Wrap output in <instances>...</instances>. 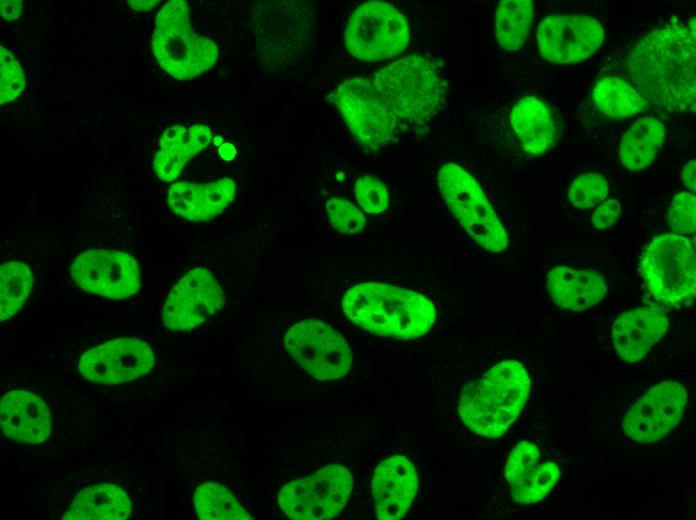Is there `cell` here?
<instances>
[{
  "label": "cell",
  "instance_id": "cell-38",
  "mask_svg": "<svg viewBox=\"0 0 696 520\" xmlns=\"http://www.w3.org/2000/svg\"><path fill=\"white\" fill-rule=\"evenodd\" d=\"M682 181L684 185L692 192L696 188V162L695 159L690 160L683 168Z\"/></svg>",
  "mask_w": 696,
  "mask_h": 520
},
{
  "label": "cell",
  "instance_id": "cell-18",
  "mask_svg": "<svg viewBox=\"0 0 696 520\" xmlns=\"http://www.w3.org/2000/svg\"><path fill=\"white\" fill-rule=\"evenodd\" d=\"M55 407L29 388H9L0 399L3 435L20 444H46L56 428Z\"/></svg>",
  "mask_w": 696,
  "mask_h": 520
},
{
  "label": "cell",
  "instance_id": "cell-12",
  "mask_svg": "<svg viewBox=\"0 0 696 520\" xmlns=\"http://www.w3.org/2000/svg\"><path fill=\"white\" fill-rule=\"evenodd\" d=\"M334 102L355 137L372 149L391 143L400 124L376 91L372 79L354 77L337 87Z\"/></svg>",
  "mask_w": 696,
  "mask_h": 520
},
{
  "label": "cell",
  "instance_id": "cell-3",
  "mask_svg": "<svg viewBox=\"0 0 696 520\" xmlns=\"http://www.w3.org/2000/svg\"><path fill=\"white\" fill-rule=\"evenodd\" d=\"M342 310L355 325L372 334L415 339L436 321L434 304L424 295L395 285L366 282L347 290Z\"/></svg>",
  "mask_w": 696,
  "mask_h": 520
},
{
  "label": "cell",
  "instance_id": "cell-17",
  "mask_svg": "<svg viewBox=\"0 0 696 520\" xmlns=\"http://www.w3.org/2000/svg\"><path fill=\"white\" fill-rule=\"evenodd\" d=\"M687 392L678 382L665 381L653 386L626 414L623 430L630 439L655 442L667 435L683 415Z\"/></svg>",
  "mask_w": 696,
  "mask_h": 520
},
{
  "label": "cell",
  "instance_id": "cell-19",
  "mask_svg": "<svg viewBox=\"0 0 696 520\" xmlns=\"http://www.w3.org/2000/svg\"><path fill=\"white\" fill-rule=\"evenodd\" d=\"M559 477L558 466L550 461H542L537 446L526 440L513 448L505 466V478L511 497L521 504H531L543 499Z\"/></svg>",
  "mask_w": 696,
  "mask_h": 520
},
{
  "label": "cell",
  "instance_id": "cell-15",
  "mask_svg": "<svg viewBox=\"0 0 696 520\" xmlns=\"http://www.w3.org/2000/svg\"><path fill=\"white\" fill-rule=\"evenodd\" d=\"M70 272L81 289L110 299L128 298L142 283L136 259L114 250H86L77 255Z\"/></svg>",
  "mask_w": 696,
  "mask_h": 520
},
{
  "label": "cell",
  "instance_id": "cell-24",
  "mask_svg": "<svg viewBox=\"0 0 696 520\" xmlns=\"http://www.w3.org/2000/svg\"><path fill=\"white\" fill-rule=\"evenodd\" d=\"M211 140V129L205 125L195 124L188 129L182 125L167 128L160 137V150L153 162L158 178L166 182L175 180L188 161Z\"/></svg>",
  "mask_w": 696,
  "mask_h": 520
},
{
  "label": "cell",
  "instance_id": "cell-27",
  "mask_svg": "<svg viewBox=\"0 0 696 520\" xmlns=\"http://www.w3.org/2000/svg\"><path fill=\"white\" fill-rule=\"evenodd\" d=\"M592 99L604 115L622 119L648 110L649 103L629 83L618 77H605L594 87Z\"/></svg>",
  "mask_w": 696,
  "mask_h": 520
},
{
  "label": "cell",
  "instance_id": "cell-22",
  "mask_svg": "<svg viewBox=\"0 0 696 520\" xmlns=\"http://www.w3.org/2000/svg\"><path fill=\"white\" fill-rule=\"evenodd\" d=\"M235 183L223 178L208 183L176 182L168 191V203L175 214L189 221H208L232 202Z\"/></svg>",
  "mask_w": 696,
  "mask_h": 520
},
{
  "label": "cell",
  "instance_id": "cell-11",
  "mask_svg": "<svg viewBox=\"0 0 696 520\" xmlns=\"http://www.w3.org/2000/svg\"><path fill=\"white\" fill-rule=\"evenodd\" d=\"M409 40L407 19L385 2L370 1L359 6L345 29L348 51L365 62L394 58L406 49Z\"/></svg>",
  "mask_w": 696,
  "mask_h": 520
},
{
  "label": "cell",
  "instance_id": "cell-39",
  "mask_svg": "<svg viewBox=\"0 0 696 520\" xmlns=\"http://www.w3.org/2000/svg\"><path fill=\"white\" fill-rule=\"evenodd\" d=\"M130 7L136 11H148L157 6L160 1L156 0H129Z\"/></svg>",
  "mask_w": 696,
  "mask_h": 520
},
{
  "label": "cell",
  "instance_id": "cell-8",
  "mask_svg": "<svg viewBox=\"0 0 696 520\" xmlns=\"http://www.w3.org/2000/svg\"><path fill=\"white\" fill-rule=\"evenodd\" d=\"M442 198L462 228L489 252L503 251L507 233L477 181L454 163L443 165L437 174Z\"/></svg>",
  "mask_w": 696,
  "mask_h": 520
},
{
  "label": "cell",
  "instance_id": "cell-28",
  "mask_svg": "<svg viewBox=\"0 0 696 520\" xmlns=\"http://www.w3.org/2000/svg\"><path fill=\"white\" fill-rule=\"evenodd\" d=\"M534 17V5L530 0H504L499 2L496 14V38L505 50L520 49L529 35Z\"/></svg>",
  "mask_w": 696,
  "mask_h": 520
},
{
  "label": "cell",
  "instance_id": "cell-20",
  "mask_svg": "<svg viewBox=\"0 0 696 520\" xmlns=\"http://www.w3.org/2000/svg\"><path fill=\"white\" fill-rule=\"evenodd\" d=\"M418 487L414 465L401 455L384 459L375 469L372 496L379 519H399L409 510Z\"/></svg>",
  "mask_w": 696,
  "mask_h": 520
},
{
  "label": "cell",
  "instance_id": "cell-34",
  "mask_svg": "<svg viewBox=\"0 0 696 520\" xmlns=\"http://www.w3.org/2000/svg\"><path fill=\"white\" fill-rule=\"evenodd\" d=\"M355 195L362 209L370 214L385 211L389 204L386 185L373 175L361 176L355 183Z\"/></svg>",
  "mask_w": 696,
  "mask_h": 520
},
{
  "label": "cell",
  "instance_id": "cell-23",
  "mask_svg": "<svg viewBox=\"0 0 696 520\" xmlns=\"http://www.w3.org/2000/svg\"><path fill=\"white\" fill-rule=\"evenodd\" d=\"M546 287L557 306L572 311L595 306L607 291L606 281L598 272L563 265L548 272Z\"/></svg>",
  "mask_w": 696,
  "mask_h": 520
},
{
  "label": "cell",
  "instance_id": "cell-6",
  "mask_svg": "<svg viewBox=\"0 0 696 520\" xmlns=\"http://www.w3.org/2000/svg\"><path fill=\"white\" fill-rule=\"evenodd\" d=\"M152 49L161 68L179 80L198 76L218 59L215 42L192 29L189 6L184 0L169 1L159 11Z\"/></svg>",
  "mask_w": 696,
  "mask_h": 520
},
{
  "label": "cell",
  "instance_id": "cell-26",
  "mask_svg": "<svg viewBox=\"0 0 696 520\" xmlns=\"http://www.w3.org/2000/svg\"><path fill=\"white\" fill-rule=\"evenodd\" d=\"M665 139V127L656 117H644L632 124L622 136L619 158L629 171L648 167L658 155Z\"/></svg>",
  "mask_w": 696,
  "mask_h": 520
},
{
  "label": "cell",
  "instance_id": "cell-14",
  "mask_svg": "<svg viewBox=\"0 0 696 520\" xmlns=\"http://www.w3.org/2000/svg\"><path fill=\"white\" fill-rule=\"evenodd\" d=\"M154 364V352L147 342L123 337L84 352L78 361L77 371L88 382L113 385L146 375Z\"/></svg>",
  "mask_w": 696,
  "mask_h": 520
},
{
  "label": "cell",
  "instance_id": "cell-1",
  "mask_svg": "<svg viewBox=\"0 0 696 520\" xmlns=\"http://www.w3.org/2000/svg\"><path fill=\"white\" fill-rule=\"evenodd\" d=\"M626 65L647 102L671 113L694 111L695 18L645 35L628 54Z\"/></svg>",
  "mask_w": 696,
  "mask_h": 520
},
{
  "label": "cell",
  "instance_id": "cell-32",
  "mask_svg": "<svg viewBox=\"0 0 696 520\" xmlns=\"http://www.w3.org/2000/svg\"><path fill=\"white\" fill-rule=\"evenodd\" d=\"M326 209L331 225L340 233L357 234L366 225L364 214L347 199L331 198L327 201Z\"/></svg>",
  "mask_w": 696,
  "mask_h": 520
},
{
  "label": "cell",
  "instance_id": "cell-36",
  "mask_svg": "<svg viewBox=\"0 0 696 520\" xmlns=\"http://www.w3.org/2000/svg\"><path fill=\"white\" fill-rule=\"evenodd\" d=\"M621 214L620 203L613 198L605 199L601 202L591 215L593 226L599 230L612 227Z\"/></svg>",
  "mask_w": 696,
  "mask_h": 520
},
{
  "label": "cell",
  "instance_id": "cell-37",
  "mask_svg": "<svg viewBox=\"0 0 696 520\" xmlns=\"http://www.w3.org/2000/svg\"><path fill=\"white\" fill-rule=\"evenodd\" d=\"M0 3L1 15L5 20L13 21L20 16L21 0H2Z\"/></svg>",
  "mask_w": 696,
  "mask_h": 520
},
{
  "label": "cell",
  "instance_id": "cell-25",
  "mask_svg": "<svg viewBox=\"0 0 696 520\" xmlns=\"http://www.w3.org/2000/svg\"><path fill=\"white\" fill-rule=\"evenodd\" d=\"M512 129L528 153L540 155L551 146L555 137V126L546 105L539 99L528 96L520 99L510 113Z\"/></svg>",
  "mask_w": 696,
  "mask_h": 520
},
{
  "label": "cell",
  "instance_id": "cell-16",
  "mask_svg": "<svg viewBox=\"0 0 696 520\" xmlns=\"http://www.w3.org/2000/svg\"><path fill=\"white\" fill-rule=\"evenodd\" d=\"M603 39L602 25L587 15H547L537 29L539 52L554 64H573L588 59L600 48Z\"/></svg>",
  "mask_w": 696,
  "mask_h": 520
},
{
  "label": "cell",
  "instance_id": "cell-40",
  "mask_svg": "<svg viewBox=\"0 0 696 520\" xmlns=\"http://www.w3.org/2000/svg\"><path fill=\"white\" fill-rule=\"evenodd\" d=\"M219 154L224 160L230 161L234 158V156L236 154V149L230 143H223L219 147Z\"/></svg>",
  "mask_w": 696,
  "mask_h": 520
},
{
  "label": "cell",
  "instance_id": "cell-33",
  "mask_svg": "<svg viewBox=\"0 0 696 520\" xmlns=\"http://www.w3.org/2000/svg\"><path fill=\"white\" fill-rule=\"evenodd\" d=\"M0 52V102L15 100L25 87V74L12 53L1 46Z\"/></svg>",
  "mask_w": 696,
  "mask_h": 520
},
{
  "label": "cell",
  "instance_id": "cell-35",
  "mask_svg": "<svg viewBox=\"0 0 696 520\" xmlns=\"http://www.w3.org/2000/svg\"><path fill=\"white\" fill-rule=\"evenodd\" d=\"M696 199L689 192L677 193L668 210V225L678 235H689L696 229Z\"/></svg>",
  "mask_w": 696,
  "mask_h": 520
},
{
  "label": "cell",
  "instance_id": "cell-41",
  "mask_svg": "<svg viewBox=\"0 0 696 520\" xmlns=\"http://www.w3.org/2000/svg\"><path fill=\"white\" fill-rule=\"evenodd\" d=\"M213 142L216 146H221L222 145V138L220 136H216V137H214Z\"/></svg>",
  "mask_w": 696,
  "mask_h": 520
},
{
  "label": "cell",
  "instance_id": "cell-9",
  "mask_svg": "<svg viewBox=\"0 0 696 520\" xmlns=\"http://www.w3.org/2000/svg\"><path fill=\"white\" fill-rule=\"evenodd\" d=\"M353 486L354 477L348 467L327 464L282 484L276 502L291 519H328L342 511Z\"/></svg>",
  "mask_w": 696,
  "mask_h": 520
},
{
  "label": "cell",
  "instance_id": "cell-10",
  "mask_svg": "<svg viewBox=\"0 0 696 520\" xmlns=\"http://www.w3.org/2000/svg\"><path fill=\"white\" fill-rule=\"evenodd\" d=\"M283 347L300 371L320 382L341 379L352 365L346 340L321 320L304 319L291 325L284 333Z\"/></svg>",
  "mask_w": 696,
  "mask_h": 520
},
{
  "label": "cell",
  "instance_id": "cell-29",
  "mask_svg": "<svg viewBox=\"0 0 696 520\" xmlns=\"http://www.w3.org/2000/svg\"><path fill=\"white\" fill-rule=\"evenodd\" d=\"M193 503L198 518L203 520L254 518L227 487L214 481L196 487Z\"/></svg>",
  "mask_w": 696,
  "mask_h": 520
},
{
  "label": "cell",
  "instance_id": "cell-13",
  "mask_svg": "<svg viewBox=\"0 0 696 520\" xmlns=\"http://www.w3.org/2000/svg\"><path fill=\"white\" fill-rule=\"evenodd\" d=\"M224 303V292L212 273L205 268H194L169 292L161 311V323L172 331H192L216 315Z\"/></svg>",
  "mask_w": 696,
  "mask_h": 520
},
{
  "label": "cell",
  "instance_id": "cell-21",
  "mask_svg": "<svg viewBox=\"0 0 696 520\" xmlns=\"http://www.w3.org/2000/svg\"><path fill=\"white\" fill-rule=\"evenodd\" d=\"M669 319L658 306H643L622 313L612 328L617 355L633 363L641 360L666 334Z\"/></svg>",
  "mask_w": 696,
  "mask_h": 520
},
{
  "label": "cell",
  "instance_id": "cell-30",
  "mask_svg": "<svg viewBox=\"0 0 696 520\" xmlns=\"http://www.w3.org/2000/svg\"><path fill=\"white\" fill-rule=\"evenodd\" d=\"M1 321L14 316L26 302L33 284L29 267L20 261L1 265Z\"/></svg>",
  "mask_w": 696,
  "mask_h": 520
},
{
  "label": "cell",
  "instance_id": "cell-4",
  "mask_svg": "<svg viewBox=\"0 0 696 520\" xmlns=\"http://www.w3.org/2000/svg\"><path fill=\"white\" fill-rule=\"evenodd\" d=\"M529 393L530 378L525 367L516 360H504L463 389L459 415L474 433L498 437L519 416Z\"/></svg>",
  "mask_w": 696,
  "mask_h": 520
},
{
  "label": "cell",
  "instance_id": "cell-7",
  "mask_svg": "<svg viewBox=\"0 0 696 520\" xmlns=\"http://www.w3.org/2000/svg\"><path fill=\"white\" fill-rule=\"evenodd\" d=\"M651 294L671 307L689 305L695 298L696 256L693 243L675 233L655 237L640 263Z\"/></svg>",
  "mask_w": 696,
  "mask_h": 520
},
{
  "label": "cell",
  "instance_id": "cell-5",
  "mask_svg": "<svg viewBox=\"0 0 696 520\" xmlns=\"http://www.w3.org/2000/svg\"><path fill=\"white\" fill-rule=\"evenodd\" d=\"M371 79L400 126L426 123L440 110L446 97L447 85L440 70L422 56L397 60Z\"/></svg>",
  "mask_w": 696,
  "mask_h": 520
},
{
  "label": "cell",
  "instance_id": "cell-2",
  "mask_svg": "<svg viewBox=\"0 0 696 520\" xmlns=\"http://www.w3.org/2000/svg\"><path fill=\"white\" fill-rule=\"evenodd\" d=\"M48 518L124 520L140 515V478L124 466H83L40 491Z\"/></svg>",
  "mask_w": 696,
  "mask_h": 520
},
{
  "label": "cell",
  "instance_id": "cell-31",
  "mask_svg": "<svg viewBox=\"0 0 696 520\" xmlns=\"http://www.w3.org/2000/svg\"><path fill=\"white\" fill-rule=\"evenodd\" d=\"M609 186L606 178L599 173H584L577 176L568 191L572 206L589 209L607 199Z\"/></svg>",
  "mask_w": 696,
  "mask_h": 520
}]
</instances>
